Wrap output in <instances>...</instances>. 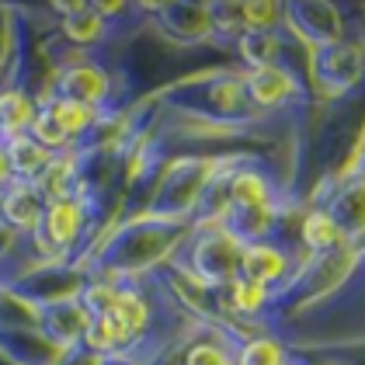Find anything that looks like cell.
<instances>
[{
	"instance_id": "6da1fadb",
	"label": "cell",
	"mask_w": 365,
	"mask_h": 365,
	"mask_svg": "<svg viewBox=\"0 0 365 365\" xmlns=\"http://www.w3.org/2000/svg\"><path fill=\"white\" fill-rule=\"evenodd\" d=\"M160 101H168L178 112L192 115L202 129H216V133H233V129L240 133L261 118L244 94L240 70H212L202 77L178 81L160 94Z\"/></svg>"
},
{
	"instance_id": "7a4b0ae2",
	"label": "cell",
	"mask_w": 365,
	"mask_h": 365,
	"mask_svg": "<svg viewBox=\"0 0 365 365\" xmlns=\"http://www.w3.org/2000/svg\"><path fill=\"white\" fill-rule=\"evenodd\" d=\"M220 160L223 157H174L164 164L153 192L146 198L140 216H150V220H164V223H195V209L209 181L216 178L220 170Z\"/></svg>"
},
{
	"instance_id": "3957f363",
	"label": "cell",
	"mask_w": 365,
	"mask_h": 365,
	"mask_svg": "<svg viewBox=\"0 0 365 365\" xmlns=\"http://www.w3.org/2000/svg\"><path fill=\"white\" fill-rule=\"evenodd\" d=\"M168 268L188 275V279L216 292L237 279L240 268V240L223 230L220 223H198L192 226V233L185 237V244L170 254Z\"/></svg>"
},
{
	"instance_id": "277c9868",
	"label": "cell",
	"mask_w": 365,
	"mask_h": 365,
	"mask_svg": "<svg viewBox=\"0 0 365 365\" xmlns=\"http://www.w3.org/2000/svg\"><path fill=\"white\" fill-rule=\"evenodd\" d=\"M53 91L56 98H70L77 105H87L98 115L105 112H129L122 108V77L112 70V63H105L101 56H84L73 59L66 66H59L53 73Z\"/></svg>"
},
{
	"instance_id": "5b68a950",
	"label": "cell",
	"mask_w": 365,
	"mask_h": 365,
	"mask_svg": "<svg viewBox=\"0 0 365 365\" xmlns=\"http://www.w3.org/2000/svg\"><path fill=\"white\" fill-rule=\"evenodd\" d=\"M362 42L344 38L334 46H320L307 59V81H313V91L320 98H344L348 91H359L362 84Z\"/></svg>"
},
{
	"instance_id": "8992f818",
	"label": "cell",
	"mask_w": 365,
	"mask_h": 365,
	"mask_svg": "<svg viewBox=\"0 0 365 365\" xmlns=\"http://www.w3.org/2000/svg\"><path fill=\"white\" fill-rule=\"evenodd\" d=\"M146 25L174 49H202L212 46V18L209 4H140Z\"/></svg>"
},
{
	"instance_id": "52a82bcc",
	"label": "cell",
	"mask_w": 365,
	"mask_h": 365,
	"mask_svg": "<svg viewBox=\"0 0 365 365\" xmlns=\"http://www.w3.org/2000/svg\"><path fill=\"white\" fill-rule=\"evenodd\" d=\"M240 73H244V94L261 118L289 112L309 98L307 77L289 66H264V70H240Z\"/></svg>"
},
{
	"instance_id": "ba28073f",
	"label": "cell",
	"mask_w": 365,
	"mask_h": 365,
	"mask_svg": "<svg viewBox=\"0 0 365 365\" xmlns=\"http://www.w3.org/2000/svg\"><path fill=\"white\" fill-rule=\"evenodd\" d=\"M282 31L309 53L348 38V25L337 4H282Z\"/></svg>"
},
{
	"instance_id": "9c48e42d",
	"label": "cell",
	"mask_w": 365,
	"mask_h": 365,
	"mask_svg": "<svg viewBox=\"0 0 365 365\" xmlns=\"http://www.w3.org/2000/svg\"><path fill=\"white\" fill-rule=\"evenodd\" d=\"M303 261L292 257L289 244L279 240H254V244H240V268L237 279H247L254 285H264L272 296H279L282 289L292 282Z\"/></svg>"
},
{
	"instance_id": "30bf717a",
	"label": "cell",
	"mask_w": 365,
	"mask_h": 365,
	"mask_svg": "<svg viewBox=\"0 0 365 365\" xmlns=\"http://www.w3.org/2000/svg\"><path fill=\"white\" fill-rule=\"evenodd\" d=\"M35 307V303H31ZM87 317L77 299H59V303H38L35 307V324H38V334L46 337L56 351H73L81 348V337L87 331Z\"/></svg>"
},
{
	"instance_id": "8fae6325",
	"label": "cell",
	"mask_w": 365,
	"mask_h": 365,
	"mask_svg": "<svg viewBox=\"0 0 365 365\" xmlns=\"http://www.w3.org/2000/svg\"><path fill=\"white\" fill-rule=\"evenodd\" d=\"M46 198L31 181H11L0 188V226L11 230L14 237H29L35 226L42 223Z\"/></svg>"
},
{
	"instance_id": "7c38bea8",
	"label": "cell",
	"mask_w": 365,
	"mask_h": 365,
	"mask_svg": "<svg viewBox=\"0 0 365 365\" xmlns=\"http://www.w3.org/2000/svg\"><path fill=\"white\" fill-rule=\"evenodd\" d=\"M38 108H46L49 118L56 122V129L66 136L70 146H84L87 136L94 133V125H98V112L94 108H87V105H77V101H70V98H56V94H49Z\"/></svg>"
},
{
	"instance_id": "4fadbf2b",
	"label": "cell",
	"mask_w": 365,
	"mask_h": 365,
	"mask_svg": "<svg viewBox=\"0 0 365 365\" xmlns=\"http://www.w3.org/2000/svg\"><path fill=\"white\" fill-rule=\"evenodd\" d=\"M296 240L307 247V254H327L334 247H341V244H348V237L341 233V226L334 223V216L324 205H309L307 212L299 216Z\"/></svg>"
},
{
	"instance_id": "5bb4252c",
	"label": "cell",
	"mask_w": 365,
	"mask_h": 365,
	"mask_svg": "<svg viewBox=\"0 0 365 365\" xmlns=\"http://www.w3.org/2000/svg\"><path fill=\"white\" fill-rule=\"evenodd\" d=\"M0 146H4V157H7V168H11L14 181H31L35 185L42 178V170L49 168V160H53V153L46 146H38L29 133L11 136V140H4Z\"/></svg>"
},
{
	"instance_id": "9a60e30c",
	"label": "cell",
	"mask_w": 365,
	"mask_h": 365,
	"mask_svg": "<svg viewBox=\"0 0 365 365\" xmlns=\"http://www.w3.org/2000/svg\"><path fill=\"white\" fill-rule=\"evenodd\" d=\"M35 112H38V101L31 98L25 87H18V84L0 87V143L29 133Z\"/></svg>"
},
{
	"instance_id": "2e32d148",
	"label": "cell",
	"mask_w": 365,
	"mask_h": 365,
	"mask_svg": "<svg viewBox=\"0 0 365 365\" xmlns=\"http://www.w3.org/2000/svg\"><path fill=\"white\" fill-rule=\"evenodd\" d=\"M289 348L272 334H251L247 341L237 344L233 365H289Z\"/></svg>"
},
{
	"instance_id": "e0dca14e",
	"label": "cell",
	"mask_w": 365,
	"mask_h": 365,
	"mask_svg": "<svg viewBox=\"0 0 365 365\" xmlns=\"http://www.w3.org/2000/svg\"><path fill=\"white\" fill-rule=\"evenodd\" d=\"M181 365H233V344L220 331H209L181 348Z\"/></svg>"
},
{
	"instance_id": "ac0fdd59",
	"label": "cell",
	"mask_w": 365,
	"mask_h": 365,
	"mask_svg": "<svg viewBox=\"0 0 365 365\" xmlns=\"http://www.w3.org/2000/svg\"><path fill=\"white\" fill-rule=\"evenodd\" d=\"M244 31H275L282 29V4H237Z\"/></svg>"
},
{
	"instance_id": "d6986e66",
	"label": "cell",
	"mask_w": 365,
	"mask_h": 365,
	"mask_svg": "<svg viewBox=\"0 0 365 365\" xmlns=\"http://www.w3.org/2000/svg\"><path fill=\"white\" fill-rule=\"evenodd\" d=\"M14 178H11V168H7V157H4V146H0V188L4 185H11Z\"/></svg>"
}]
</instances>
